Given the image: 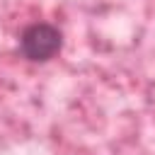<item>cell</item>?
I'll return each instance as SVG.
<instances>
[{"label": "cell", "instance_id": "cell-1", "mask_svg": "<svg viewBox=\"0 0 155 155\" xmlns=\"http://www.w3.org/2000/svg\"><path fill=\"white\" fill-rule=\"evenodd\" d=\"M63 36L61 31L48 22H34L29 24L19 36V48L24 58L29 61H48L61 51Z\"/></svg>", "mask_w": 155, "mask_h": 155}]
</instances>
